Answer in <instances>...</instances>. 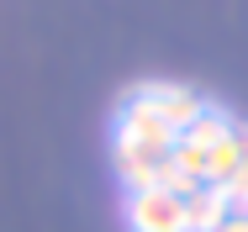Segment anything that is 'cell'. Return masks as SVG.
I'll return each instance as SVG.
<instances>
[{"instance_id": "6da1fadb", "label": "cell", "mask_w": 248, "mask_h": 232, "mask_svg": "<svg viewBox=\"0 0 248 232\" xmlns=\"http://www.w3.org/2000/svg\"><path fill=\"white\" fill-rule=\"evenodd\" d=\"M174 164L190 185H227L238 164V122L217 106H206L196 122L174 138Z\"/></svg>"}, {"instance_id": "7a4b0ae2", "label": "cell", "mask_w": 248, "mask_h": 232, "mask_svg": "<svg viewBox=\"0 0 248 232\" xmlns=\"http://www.w3.org/2000/svg\"><path fill=\"white\" fill-rule=\"evenodd\" d=\"M122 106H127V111H143L153 122H164L174 138L206 111V100H201L190 85H180V79H143V85H132V90L122 95Z\"/></svg>"}, {"instance_id": "3957f363", "label": "cell", "mask_w": 248, "mask_h": 232, "mask_svg": "<svg viewBox=\"0 0 248 232\" xmlns=\"http://www.w3.org/2000/svg\"><path fill=\"white\" fill-rule=\"evenodd\" d=\"M127 232H190L185 195H174L164 185L127 190Z\"/></svg>"}, {"instance_id": "277c9868", "label": "cell", "mask_w": 248, "mask_h": 232, "mask_svg": "<svg viewBox=\"0 0 248 232\" xmlns=\"http://www.w3.org/2000/svg\"><path fill=\"white\" fill-rule=\"evenodd\" d=\"M185 217H190V232H217L232 217V201H227L222 185H196L185 195Z\"/></svg>"}, {"instance_id": "5b68a950", "label": "cell", "mask_w": 248, "mask_h": 232, "mask_svg": "<svg viewBox=\"0 0 248 232\" xmlns=\"http://www.w3.org/2000/svg\"><path fill=\"white\" fill-rule=\"evenodd\" d=\"M227 201L232 206H248V127L238 122V164H232V180H227Z\"/></svg>"}, {"instance_id": "8992f818", "label": "cell", "mask_w": 248, "mask_h": 232, "mask_svg": "<svg viewBox=\"0 0 248 232\" xmlns=\"http://www.w3.org/2000/svg\"><path fill=\"white\" fill-rule=\"evenodd\" d=\"M217 232H248V211H232V217H227Z\"/></svg>"}]
</instances>
